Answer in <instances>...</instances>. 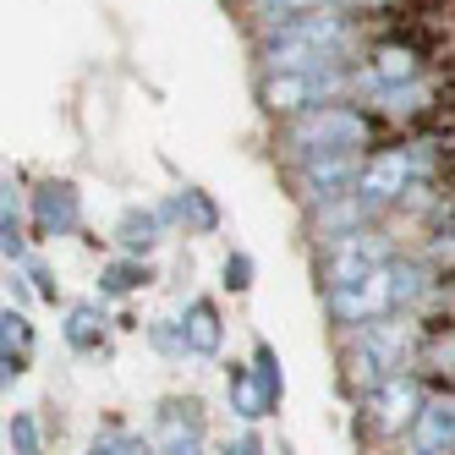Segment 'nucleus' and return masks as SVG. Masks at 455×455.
Here are the masks:
<instances>
[{
    "label": "nucleus",
    "mask_w": 455,
    "mask_h": 455,
    "mask_svg": "<svg viewBox=\"0 0 455 455\" xmlns=\"http://www.w3.org/2000/svg\"><path fill=\"white\" fill-rule=\"evenodd\" d=\"M6 450L12 455H44V428L34 411H12L6 417Z\"/></svg>",
    "instance_id": "nucleus-24"
},
{
    "label": "nucleus",
    "mask_w": 455,
    "mask_h": 455,
    "mask_svg": "<svg viewBox=\"0 0 455 455\" xmlns=\"http://www.w3.org/2000/svg\"><path fill=\"white\" fill-rule=\"evenodd\" d=\"M395 242L384 236V225H368V231H351L330 247H318V275H323V291H335V285H351V280H363L384 264H395Z\"/></svg>",
    "instance_id": "nucleus-6"
},
{
    "label": "nucleus",
    "mask_w": 455,
    "mask_h": 455,
    "mask_svg": "<svg viewBox=\"0 0 455 455\" xmlns=\"http://www.w3.org/2000/svg\"><path fill=\"white\" fill-rule=\"evenodd\" d=\"M389 455H450V450H422V444H411V439H401Z\"/></svg>",
    "instance_id": "nucleus-30"
},
{
    "label": "nucleus",
    "mask_w": 455,
    "mask_h": 455,
    "mask_svg": "<svg viewBox=\"0 0 455 455\" xmlns=\"http://www.w3.org/2000/svg\"><path fill=\"white\" fill-rule=\"evenodd\" d=\"M323 6H335V0H247V17L258 28V39H264V34H275L280 22L307 17V12H323Z\"/></svg>",
    "instance_id": "nucleus-19"
},
{
    "label": "nucleus",
    "mask_w": 455,
    "mask_h": 455,
    "mask_svg": "<svg viewBox=\"0 0 455 455\" xmlns=\"http://www.w3.org/2000/svg\"><path fill=\"white\" fill-rule=\"evenodd\" d=\"M363 165H368V154L346 148V154H313L302 165H285V176H291V192H297L307 209H318V204H335L346 192H356Z\"/></svg>",
    "instance_id": "nucleus-8"
},
{
    "label": "nucleus",
    "mask_w": 455,
    "mask_h": 455,
    "mask_svg": "<svg viewBox=\"0 0 455 455\" xmlns=\"http://www.w3.org/2000/svg\"><path fill=\"white\" fill-rule=\"evenodd\" d=\"M252 280H258V264H252V252H225V264H220V285L231 291V297H247L252 291Z\"/></svg>",
    "instance_id": "nucleus-27"
},
{
    "label": "nucleus",
    "mask_w": 455,
    "mask_h": 455,
    "mask_svg": "<svg viewBox=\"0 0 455 455\" xmlns=\"http://www.w3.org/2000/svg\"><path fill=\"white\" fill-rule=\"evenodd\" d=\"M411 444L422 450H450L455 455V384H434L428 406H422V417L411 422Z\"/></svg>",
    "instance_id": "nucleus-12"
},
{
    "label": "nucleus",
    "mask_w": 455,
    "mask_h": 455,
    "mask_svg": "<svg viewBox=\"0 0 455 455\" xmlns=\"http://www.w3.org/2000/svg\"><path fill=\"white\" fill-rule=\"evenodd\" d=\"M88 455H159V444L143 434H126V428H105L88 439Z\"/></svg>",
    "instance_id": "nucleus-25"
},
{
    "label": "nucleus",
    "mask_w": 455,
    "mask_h": 455,
    "mask_svg": "<svg viewBox=\"0 0 455 455\" xmlns=\"http://www.w3.org/2000/svg\"><path fill=\"white\" fill-rule=\"evenodd\" d=\"M176 220L187 225V231H198V236H209V231H220V204L209 198V192L204 187H181L176 192Z\"/></svg>",
    "instance_id": "nucleus-22"
},
{
    "label": "nucleus",
    "mask_w": 455,
    "mask_h": 455,
    "mask_svg": "<svg viewBox=\"0 0 455 455\" xmlns=\"http://www.w3.org/2000/svg\"><path fill=\"white\" fill-rule=\"evenodd\" d=\"M148 280H154V275H148L143 258H110V264L100 269V297L121 302V297H132V291H143Z\"/></svg>",
    "instance_id": "nucleus-20"
},
{
    "label": "nucleus",
    "mask_w": 455,
    "mask_h": 455,
    "mask_svg": "<svg viewBox=\"0 0 455 455\" xmlns=\"http://www.w3.org/2000/svg\"><path fill=\"white\" fill-rule=\"evenodd\" d=\"M428 395H434V384L422 379V373H395V379H384L379 389H368V395H363V422H368V434H379V439H406L411 422L422 417V406H428Z\"/></svg>",
    "instance_id": "nucleus-5"
},
{
    "label": "nucleus",
    "mask_w": 455,
    "mask_h": 455,
    "mask_svg": "<svg viewBox=\"0 0 455 455\" xmlns=\"http://www.w3.org/2000/svg\"><path fill=\"white\" fill-rule=\"evenodd\" d=\"M323 313L335 318L340 335L363 330V323H379V318H389V313H401V307H395V275H389V264L373 269V275H363V280H351V285L323 291Z\"/></svg>",
    "instance_id": "nucleus-7"
},
{
    "label": "nucleus",
    "mask_w": 455,
    "mask_h": 455,
    "mask_svg": "<svg viewBox=\"0 0 455 455\" xmlns=\"http://www.w3.org/2000/svg\"><path fill=\"white\" fill-rule=\"evenodd\" d=\"M214 455H269V444H264V439H258L252 428H242V434H236L231 444H220Z\"/></svg>",
    "instance_id": "nucleus-29"
},
{
    "label": "nucleus",
    "mask_w": 455,
    "mask_h": 455,
    "mask_svg": "<svg viewBox=\"0 0 455 455\" xmlns=\"http://www.w3.org/2000/svg\"><path fill=\"white\" fill-rule=\"evenodd\" d=\"M368 225H379V214L356 198V192H346V198L313 209V242L330 247V242H340V236H351V231H368Z\"/></svg>",
    "instance_id": "nucleus-13"
},
{
    "label": "nucleus",
    "mask_w": 455,
    "mask_h": 455,
    "mask_svg": "<svg viewBox=\"0 0 455 455\" xmlns=\"http://www.w3.org/2000/svg\"><path fill=\"white\" fill-rule=\"evenodd\" d=\"M28 220H34V236H77L83 225V198L72 181H44L34 198H28Z\"/></svg>",
    "instance_id": "nucleus-10"
},
{
    "label": "nucleus",
    "mask_w": 455,
    "mask_h": 455,
    "mask_svg": "<svg viewBox=\"0 0 455 455\" xmlns=\"http://www.w3.org/2000/svg\"><path fill=\"white\" fill-rule=\"evenodd\" d=\"M181 330H187L192 356H220V346H225V313H220V302L214 297H192L181 307Z\"/></svg>",
    "instance_id": "nucleus-15"
},
{
    "label": "nucleus",
    "mask_w": 455,
    "mask_h": 455,
    "mask_svg": "<svg viewBox=\"0 0 455 455\" xmlns=\"http://www.w3.org/2000/svg\"><path fill=\"white\" fill-rule=\"evenodd\" d=\"M148 346H154L159 356H171V363L192 356V346H187V330H181V318H154V323H148Z\"/></svg>",
    "instance_id": "nucleus-26"
},
{
    "label": "nucleus",
    "mask_w": 455,
    "mask_h": 455,
    "mask_svg": "<svg viewBox=\"0 0 455 455\" xmlns=\"http://www.w3.org/2000/svg\"><path fill=\"white\" fill-rule=\"evenodd\" d=\"M417 340H422V318H411V313H389L379 323L351 330L346 335V379H351V389L368 395V389H379L384 379L411 373Z\"/></svg>",
    "instance_id": "nucleus-3"
},
{
    "label": "nucleus",
    "mask_w": 455,
    "mask_h": 455,
    "mask_svg": "<svg viewBox=\"0 0 455 455\" xmlns=\"http://www.w3.org/2000/svg\"><path fill=\"white\" fill-rule=\"evenodd\" d=\"M148 439L159 444V455H214L209 450V428H204V401L198 395H171L154 406Z\"/></svg>",
    "instance_id": "nucleus-9"
},
{
    "label": "nucleus",
    "mask_w": 455,
    "mask_h": 455,
    "mask_svg": "<svg viewBox=\"0 0 455 455\" xmlns=\"http://www.w3.org/2000/svg\"><path fill=\"white\" fill-rule=\"evenodd\" d=\"M0 252H6V264L22 269L28 264V231H22V204L17 192L6 187V198H0Z\"/></svg>",
    "instance_id": "nucleus-23"
},
{
    "label": "nucleus",
    "mask_w": 455,
    "mask_h": 455,
    "mask_svg": "<svg viewBox=\"0 0 455 455\" xmlns=\"http://www.w3.org/2000/svg\"><path fill=\"white\" fill-rule=\"evenodd\" d=\"M105 330H110V318H105V302L100 297H93V302H72L67 318H60V340H67L77 356L100 351L105 346Z\"/></svg>",
    "instance_id": "nucleus-17"
},
{
    "label": "nucleus",
    "mask_w": 455,
    "mask_h": 455,
    "mask_svg": "<svg viewBox=\"0 0 455 455\" xmlns=\"http://www.w3.org/2000/svg\"><path fill=\"white\" fill-rule=\"evenodd\" d=\"M356 100V60L346 67H313V72H264L258 77V105L269 116L291 121V116H307L318 105H346Z\"/></svg>",
    "instance_id": "nucleus-4"
},
{
    "label": "nucleus",
    "mask_w": 455,
    "mask_h": 455,
    "mask_svg": "<svg viewBox=\"0 0 455 455\" xmlns=\"http://www.w3.org/2000/svg\"><path fill=\"white\" fill-rule=\"evenodd\" d=\"M346 60H363V34L340 6L291 17L258 39V67L264 72H313V67H346Z\"/></svg>",
    "instance_id": "nucleus-1"
},
{
    "label": "nucleus",
    "mask_w": 455,
    "mask_h": 455,
    "mask_svg": "<svg viewBox=\"0 0 455 455\" xmlns=\"http://www.w3.org/2000/svg\"><path fill=\"white\" fill-rule=\"evenodd\" d=\"M34 363V323H28L22 307H6L0 313V379L17 384Z\"/></svg>",
    "instance_id": "nucleus-14"
},
{
    "label": "nucleus",
    "mask_w": 455,
    "mask_h": 455,
    "mask_svg": "<svg viewBox=\"0 0 455 455\" xmlns=\"http://www.w3.org/2000/svg\"><path fill=\"white\" fill-rule=\"evenodd\" d=\"M379 132H384V121L368 105L346 100V105H318L307 116H291L280 126L275 148H280L285 165H302V159H313V154H346V148L368 154L379 143Z\"/></svg>",
    "instance_id": "nucleus-2"
},
{
    "label": "nucleus",
    "mask_w": 455,
    "mask_h": 455,
    "mask_svg": "<svg viewBox=\"0 0 455 455\" xmlns=\"http://www.w3.org/2000/svg\"><path fill=\"white\" fill-rule=\"evenodd\" d=\"M22 275L34 280V291H39L44 302H60V280H55V269H50V264H34V258H28V264H22Z\"/></svg>",
    "instance_id": "nucleus-28"
},
{
    "label": "nucleus",
    "mask_w": 455,
    "mask_h": 455,
    "mask_svg": "<svg viewBox=\"0 0 455 455\" xmlns=\"http://www.w3.org/2000/svg\"><path fill=\"white\" fill-rule=\"evenodd\" d=\"M225 401H231V411L247 422V428L269 417V401H264V389H258V379H252V363H231V368H225Z\"/></svg>",
    "instance_id": "nucleus-18"
},
{
    "label": "nucleus",
    "mask_w": 455,
    "mask_h": 455,
    "mask_svg": "<svg viewBox=\"0 0 455 455\" xmlns=\"http://www.w3.org/2000/svg\"><path fill=\"white\" fill-rule=\"evenodd\" d=\"M252 379H258V389H264V401H269V417L285 406V368H280V351L269 346V340H258L252 346Z\"/></svg>",
    "instance_id": "nucleus-21"
},
{
    "label": "nucleus",
    "mask_w": 455,
    "mask_h": 455,
    "mask_svg": "<svg viewBox=\"0 0 455 455\" xmlns=\"http://www.w3.org/2000/svg\"><path fill=\"white\" fill-rule=\"evenodd\" d=\"M171 225H176V204H132V209L116 220V247H121V258H148Z\"/></svg>",
    "instance_id": "nucleus-11"
},
{
    "label": "nucleus",
    "mask_w": 455,
    "mask_h": 455,
    "mask_svg": "<svg viewBox=\"0 0 455 455\" xmlns=\"http://www.w3.org/2000/svg\"><path fill=\"white\" fill-rule=\"evenodd\" d=\"M411 373H422L428 384L450 379L455 384V323H422V340H417V363Z\"/></svg>",
    "instance_id": "nucleus-16"
}]
</instances>
